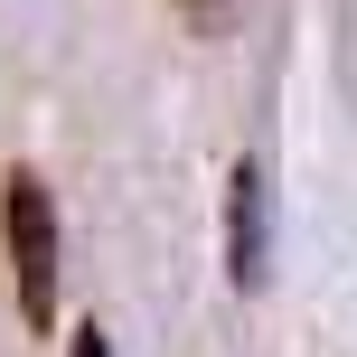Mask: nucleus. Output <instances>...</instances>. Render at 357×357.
Here are the masks:
<instances>
[{
	"label": "nucleus",
	"mask_w": 357,
	"mask_h": 357,
	"mask_svg": "<svg viewBox=\"0 0 357 357\" xmlns=\"http://www.w3.org/2000/svg\"><path fill=\"white\" fill-rule=\"evenodd\" d=\"M75 357H113V339H104V329H85V339H75Z\"/></svg>",
	"instance_id": "nucleus-4"
},
{
	"label": "nucleus",
	"mask_w": 357,
	"mask_h": 357,
	"mask_svg": "<svg viewBox=\"0 0 357 357\" xmlns=\"http://www.w3.org/2000/svg\"><path fill=\"white\" fill-rule=\"evenodd\" d=\"M264 254H273V235H264V169L235 160L226 169V273H235V291L264 282Z\"/></svg>",
	"instance_id": "nucleus-2"
},
{
	"label": "nucleus",
	"mask_w": 357,
	"mask_h": 357,
	"mask_svg": "<svg viewBox=\"0 0 357 357\" xmlns=\"http://www.w3.org/2000/svg\"><path fill=\"white\" fill-rule=\"evenodd\" d=\"M226 10H235V0H178V19H188L197 38H216V29H226Z\"/></svg>",
	"instance_id": "nucleus-3"
},
{
	"label": "nucleus",
	"mask_w": 357,
	"mask_h": 357,
	"mask_svg": "<svg viewBox=\"0 0 357 357\" xmlns=\"http://www.w3.org/2000/svg\"><path fill=\"white\" fill-rule=\"evenodd\" d=\"M0 226H10L19 310H29V329H47V320H56V207H47V178H38V169H10V207H0Z\"/></svg>",
	"instance_id": "nucleus-1"
}]
</instances>
